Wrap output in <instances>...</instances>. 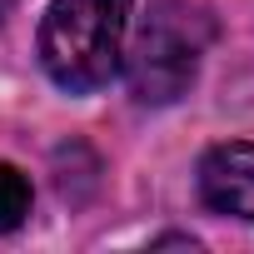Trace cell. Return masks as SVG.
<instances>
[{
    "instance_id": "obj_1",
    "label": "cell",
    "mask_w": 254,
    "mask_h": 254,
    "mask_svg": "<svg viewBox=\"0 0 254 254\" xmlns=\"http://www.w3.org/2000/svg\"><path fill=\"white\" fill-rule=\"evenodd\" d=\"M130 5L135 0H55L35 35L45 75L70 95L105 90L125 65Z\"/></svg>"
},
{
    "instance_id": "obj_3",
    "label": "cell",
    "mask_w": 254,
    "mask_h": 254,
    "mask_svg": "<svg viewBox=\"0 0 254 254\" xmlns=\"http://www.w3.org/2000/svg\"><path fill=\"white\" fill-rule=\"evenodd\" d=\"M199 199L214 214H234V219L254 224V140H229V145L204 150Z\"/></svg>"
},
{
    "instance_id": "obj_4",
    "label": "cell",
    "mask_w": 254,
    "mask_h": 254,
    "mask_svg": "<svg viewBox=\"0 0 254 254\" xmlns=\"http://www.w3.org/2000/svg\"><path fill=\"white\" fill-rule=\"evenodd\" d=\"M30 180L15 165H0V234H10L30 219Z\"/></svg>"
},
{
    "instance_id": "obj_2",
    "label": "cell",
    "mask_w": 254,
    "mask_h": 254,
    "mask_svg": "<svg viewBox=\"0 0 254 254\" xmlns=\"http://www.w3.org/2000/svg\"><path fill=\"white\" fill-rule=\"evenodd\" d=\"M214 40V20L194 0H155L135 45L125 50V80L140 105H175Z\"/></svg>"
}]
</instances>
